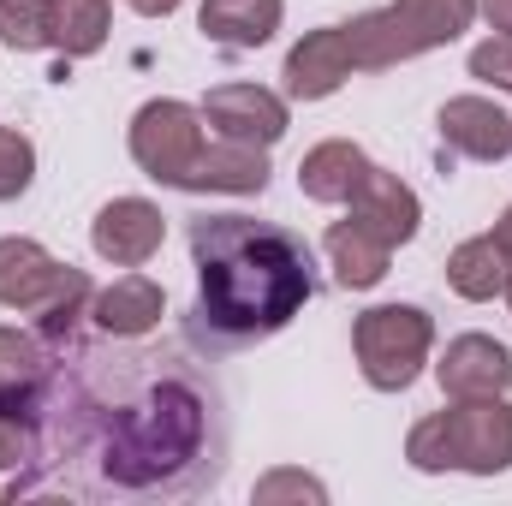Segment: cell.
<instances>
[{
  "label": "cell",
  "mask_w": 512,
  "mask_h": 506,
  "mask_svg": "<svg viewBox=\"0 0 512 506\" xmlns=\"http://www.w3.org/2000/svg\"><path fill=\"white\" fill-rule=\"evenodd\" d=\"M209 459V399L167 370V358H131L60 411V477L84 495H179Z\"/></svg>",
  "instance_id": "cell-1"
},
{
  "label": "cell",
  "mask_w": 512,
  "mask_h": 506,
  "mask_svg": "<svg viewBox=\"0 0 512 506\" xmlns=\"http://www.w3.org/2000/svg\"><path fill=\"white\" fill-rule=\"evenodd\" d=\"M191 262H197V316L227 346L280 334L316 292L310 245L251 215H197Z\"/></svg>",
  "instance_id": "cell-2"
},
{
  "label": "cell",
  "mask_w": 512,
  "mask_h": 506,
  "mask_svg": "<svg viewBox=\"0 0 512 506\" xmlns=\"http://www.w3.org/2000/svg\"><path fill=\"white\" fill-rule=\"evenodd\" d=\"M405 459L429 477L465 471V477H501L512 471V405L495 399H453L447 411H429L405 435Z\"/></svg>",
  "instance_id": "cell-3"
},
{
  "label": "cell",
  "mask_w": 512,
  "mask_h": 506,
  "mask_svg": "<svg viewBox=\"0 0 512 506\" xmlns=\"http://www.w3.org/2000/svg\"><path fill=\"white\" fill-rule=\"evenodd\" d=\"M352 352L376 393H405L435 352V316L417 304H376L352 322Z\"/></svg>",
  "instance_id": "cell-4"
},
{
  "label": "cell",
  "mask_w": 512,
  "mask_h": 506,
  "mask_svg": "<svg viewBox=\"0 0 512 506\" xmlns=\"http://www.w3.org/2000/svg\"><path fill=\"white\" fill-rule=\"evenodd\" d=\"M126 143H131V161L143 167V179L185 191V179H191V167H197V155L209 143L203 137V108H191L179 96H155V102H143L131 114Z\"/></svg>",
  "instance_id": "cell-5"
},
{
  "label": "cell",
  "mask_w": 512,
  "mask_h": 506,
  "mask_svg": "<svg viewBox=\"0 0 512 506\" xmlns=\"http://www.w3.org/2000/svg\"><path fill=\"white\" fill-rule=\"evenodd\" d=\"M78 286H90V274L48 256L36 239H24V233L0 239V310H48L54 298L78 292Z\"/></svg>",
  "instance_id": "cell-6"
},
{
  "label": "cell",
  "mask_w": 512,
  "mask_h": 506,
  "mask_svg": "<svg viewBox=\"0 0 512 506\" xmlns=\"http://www.w3.org/2000/svg\"><path fill=\"white\" fill-rule=\"evenodd\" d=\"M203 126H215V137L227 143H280L292 114H286V96L262 90V84H215L203 96Z\"/></svg>",
  "instance_id": "cell-7"
},
{
  "label": "cell",
  "mask_w": 512,
  "mask_h": 506,
  "mask_svg": "<svg viewBox=\"0 0 512 506\" xmlns=\"http://www.w3.org/2000/svg\"><path fill=\"white\" fill-rule=\"evenodd\" d=\"M161 239H167V215L149 197H114L90 221V245L114 268H143L149 256L161 251Z\"/></svg>",
  "instance_id": "cell-8"
},
{
  "label": "cell",
  "mask_w": 512,
  "mask_h": 506,
  "mask_svg": "<svg viewBox=\"0 0 512 506\" xmlns=\"http://www.w3.org/2000/svg\"><path fill=\"white\" fill-rule=\"evenodd\" d=\"M352 72H358V60H352L346 24H322V30H310L304 42H292L280 78H286V96H292V102H328Z\"/></svg>",
  "instance_id": "cell-9"
},
{
  "label": "cell",
  "mask_w": 512,
  "mask_h": 506,
  "mask_svg": "<svg viewBox=\"0 0 512 506\" xmlns=\"http://www.w3.org/2000/svg\"><path fill=\"white\" fill-rule=\"evenodd\" d=\"M435 131H441V149L465 155V161L512 155V114L489 96H447L441 114H435Z\"/></svg>",
  "instance_id": "cell-10"
},
{
  "label": "cell",
  "mask_w": 512,
  "mask_h": 506,
  "mask_svg": "<svg viewBox=\"0 0 512 506\" xmlns=\"http://www.w3.org/2000/svg\"><path fill=\"white\" fill-rule=\"evenodd\" d=\"M435 381L447 399H495L512 387V352L495 334H459V340H447Z\"/></svg>",
  "instance_id": "cell-11"
},
{
  "label": "cell",
  "mask_w": 512,
  "mask_h": 506,
  "mask_svg": "<svg viewBox=\"0 0 512 506\" xmlns=\"http://www.w3.org/2000/svg\"><path fill=\"white\" fill-rule=\"evenodd\" d=\"M346 209H352L358 221H370L393 251H399V245H411V239H417V227H423V203H417V191H411L399 173L376 167V161H370V173L358 179V191H352V203H346Z\"/></svg>",
  "instance_id": "cell-12"
},
{
  "label": "cell",
  "mask_w": 512,
  "mask_h": 506,
  "mask_svg": "<svg viewBox=\"0 0 512 506\" xmlns=\"http://www.w3.org/2000/svg\"><path fill=\"white\" fill-rule=\"evenodd\" d=\"M161 316H167V292L149 274H120L114 286L90 298V322L108 340H143L149 328H161Z\"/></svg>",
  "instance_id": "cell-13"
},
{
  "label": "cell",
  "mask_w": 512,
  "mask_h": 506,
  "mask_svg": "<svg viewBox=\"0 0 512 506\" xmlns=\"http://www.w3.org/2000/svg\"><path fill=\"white\" fill-rule=\"evenodd\" d=\"M322 251H328V268H334V280H340L346 292H370V286H382L387 262H393V245H387L370 221H358V215L334 221L328 239H322Z\"/></svg>",
  "instance_id": "cell-14"
},
{
  "label": "cell",
  "mask_w": 512,
  "mask_h": 506,
  "mask_svg": "<svg viewBox=\"0 0 512 506\" xmlns=\"http://www.w3.org/2000/svg\"><path fill=\"white\" fill-rule=\"evenodd\" d=\"M286 18V0H203L197 6V30L215 42V48H233V54H251L262 48Z\"/></svg>",
  "instance_id": "cell-15"
},
{
  "label": "cell",
  "mask_w": 512,
  "mask_h": 506,
  "mask_svg": "<svg viewBox=\"0 0 512 506\" xmlns=\"http://www.w3.org/2000/svg\"><path fill=\"white\" fill-rule=\"evenodd\" d=\"M185 191H227V197H256L268 191V149L262 143H203Z\"/></svg>",
  "instance_id": "cell-16"
},
{
  "label": "cell",
  "mask_w": 512,
  "mask_h": 506,
  "mask_svg": "<svg viewBox=\"0 0 512 506\" xmlns=\"http://www.w3.org/2000/svg\"><path fill=\"white\" fill-rule=\"evenodd\" d=\"M364 173H370V155L352 137H328V143H316L298 161V191L310 203H352V191H358Z\"/></svg>",
  "instance_id": "cell-17"
},
{
  "label": "cell",
  "mask_w": 512,
  "mask_h": 506,
  "mask_svg": "<svg viewBox=\"0 0 512 506\" xmlns=\"http://www.w3.org/2000/svg\"><path fill=\"white\" fill-rule=\"evenodd\" d=\"M48 387H0V471H30L42 465V399Z\"/></svg>",
  "instance_id": "cell-18"
},
{
  "label": "cell",
  "mask_w": 512,
  "mask_h": 506,
  "mask_svg": "<svg viewBox=\"0 0 512 506\" xmlns=\"http://www.w3.org/2000/svg\"><path fill=\"white\" fill-rule=\"evenodd\" d=\"M108 30H114V0H48V48H60L66 60L102 54Z\"/></svg>",
  "instance_id": "cell-19"
},
{
  "label": "cell",
  "mask_w": 512,
  "mask_h": 506,
  "mask_svg": "<svg viewBox=\"0 0 512 506\" xmlns=\"http://www.w3.org/2000/svg\"><path fill=\"white\" fill-rule=\"evenodd\" d=\"M507 280H512V262H507V251L495 245V233L465 239V245H453V256H447V286H453L459 298H471V304L501 298Z\"/></svg>",
  "instance_id": "cell-20"
},
{
  "label": "cell",
  "mask_w": 512,
  "mask_h": 506,
  "mask_svg": "<svg viewBox=\"0 0 512 506\" xmlns=\"http://www.w3.org/2000/svg\"><path fill=\"white\" fill-rule=\"evenodd\" d=\"M393 18L405 24L411 48L429 54V48H447L471 30L477 18V0H393Z\"/></svg>",
  "instance_id": "cell-21"
},
{
  "label": "cell",
  "mask_w": 512,
  "mask_h": 506,
  "mask_svg": "<svg viewBox=\"0 0 512 506\" xmlns=\"http://www.w3.org/2000/svg\"><path fill=\"white\" fill-rule=\"evenodd\" d=\"M346 36H352V60H358V72H387V66H399V60H417V48H411L405 24L393 18V6L358 12V18L346 24Z\"/></svg>",
  "instance_id": "cell-22"
},
{
  "label": "cell",
  "mask_w": 512,
  "mask_h": 506,
  "mask_svg": "<svg viewBox=\"0 0 512 506\" xmlns=\"http://www.w3.org/2000/svg\"><path fill=\"white\" fill-rule=\"evenodd\" d=\"M48 370H54L48 340L0 322V387H48Z\"/></svg>",
  "instance_id": "cell-23"
},
{
  "label": "cell",
  "mask_w": 512,
  "mask_h": 506,
  "mask_svg": "<svg viewBox=\"0 0 512 506\" xmlns=\"http://www.w3.org/2000/svg\"><path fill=\"white\" fill-rule=\"evenodd\" d=\"M0 42L18 54L48 48V0H0Z\"/></svg>",
  "instance_id": "cell-24"
},
{
  "label": "cell",
  "mask_w": 512,
  "mask_h": 506,
  "mask_svg": "<svg viewBox=\"0 0 512 506\" xmlns=\"http://www.w3.org/2000/svg\"><path fill=\"white\" fill-rule=\"evenodd\" d=\"M30 179H36V143H30L24 131L0 126V203L24 197Z\"/></svg>",
  "instance_id": "cell-25"
},
{
  "label": "cell",
  "mask_w": 512,
  "mask_h": 506,
  "mask_svg": "<svg viewBox=\"0 0 512 506\" xmlns=\"http://www.w3.org/2000/svg\"><path fill=\"white\" fill-rule=\"evenodd\" d=\"M471 78H483V84H495L501 96H512V36H489V42H477L471 48Z\"/></svg>",
  "instance_id": "cell-26"
},
{
  "label": "cell",
  "mask_w": 512,
  "mask_h": 506,
  "mask_svg": "<svg viewBox=\"0 0 512 506\" xmlns=\"http://www.w3.org/2000/svg\"><path fill=\"white\" fill-rule=\"evenodd\" d=\"M256 501L274 506V501H328V489L316 483V477H304V471H268L262 483H256Z\"/></svg>",
  "instance_id": "cell-27"
},
{
  "label": "cell",
  "mask_w": 512,
  "mask_h": 506,
  "mask_svg": "<svg viewBox=\"0 0 512 506\" xmlns=\"http://www.w3.org/2000/svg\"><path fill=\"white\" fill-rule=\"evenodd\" d=\"M477 12L489 18V30H501V36H512V0H477Z\"/></svg>",
  "instance_id": "cell-28"
},
{
  "label": "cell",
  "mask_w": 512,
  "mask_h": 506,
  "mask_svg": "<svg viewBox=\"0 0 512 506\" xmlns=\"http://www.w3.org/2000/svg\"><path fill=\"white\" fill-rule=\"evenodd\" d=\"M131 12H143V18H167V12H179V0H126Z\"/></svg>",
  "instance_id": "cell-29"
},
{
  "label": "cell",
  "mask_w": 512,
  "mask_h": 506,
  "mask_svg": "<svg viewBox=\"0 0 512 506\" xmlns=\"http://www.w3.org/2000/svg\"><path fill=\"white\" fill-rule=\"evenodd\" d=\"M495 245H501V251H507V262H512V203H507V215L495 221Z\"/></svg>",
  "instance_id": "cell-30"
},
{
  "label": "cell",
  "mask_w": 512,
  "mask_h": 506,
  "mask_svg": "<svg viewBox=\"0 0 512 506\" xmlns=\"http://www.w3.org/2000/svg\"><path fill=\"white\" fill-rule=\"evenodd\" d=\"M501 298H507V304H512V280H507V292H501Z\"/></svg>",
  "instance_id": "cell-31"
}]
</instances>
